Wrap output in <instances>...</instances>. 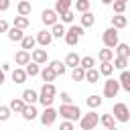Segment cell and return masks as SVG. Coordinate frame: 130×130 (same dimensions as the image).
Returning a JSON list of instances; mask_svg holds the SVG:
<instances>
[{"mask_svg": "<svg viewBox=\"0 0 130 130\" xmlns=\"http://www.w3.org/2000/svg\"><path fill=\"white\" fill-rule=\"evenodd\" d=\"M55 100H57V87L53 85V81H45L39 91V102L43 106H51Z\"/></svg>", "mask_w": 130, "mask_h": 130, "instance_id": "1", "label": "cell"}, {"mask_svg": "<svg viewBox=\"0 0 130 130\" xmlns=\"http://www.w3.org/2000/svg\"><path fill=\"white\" fill-rule=\"evenodd\" d=\"M57 116H61L63 120H71V122H75V120H79L81 110H79L77 106H73V104H61V108L57 110Z\"/></svg>", "mask_w": 130, "mask_h": 130, "instance_id": "2", "label": "cell"}, {"mask_svg": "<svg viewBox=\"0 0 130 130\" xmlns=\"http://www.w3.org/2000/svg\"><path fill=\"white\" fill-rule=\"evenodd\" d=\"M112 114H114V118H116L118 122H122V124L130 122V110H128V106H126L124 102H118V104H114V110H112Z\"/></svg>", "mask_w": 130, "mask_h": 130, "instance_id": "3", "label": "cell"}, {"mask_svg": "<svg viewBox=\"0 0 130 130\" xmlns=\"http://www.w3.org/2000/svg\"><path fill=\"white\" fill-rule=\"evenodd\" d=\"M98 122H100V118H98V114H95V112H87V114L79 116L81 130H93V128L98 126Z\"/></svg>", "mask_w": 130, "mask_h": 130, "instance_id": "4", "label": "cell"}, {"mask_svg": "<svg viewBox=\"0 0 130 130\" xmlns=\"http://www.w3.org/2000/svg\"><path fill=\"white\" fill-rule=\"evenodd\" d=\"M118 91H120V83H118V79H112V77L108 75V79L104 81V98H116Z\"/></svg>", "mask_w": 130, "mask_h": 130, "instance_id": "5", "label": "cell"}, {"mask_svg": "<svg viewBox=\"0 0 130 130\" xmlns=\"http://www.w3.org/2000/svg\"><path fill=\"white\" fill-rule=\"evenodd\" d=\"M102 41H104V45H106V47L114 49V47L118 45V28H114V26L106 28V30H104V35H102Z\"/></svg>", "mask_w": 130, "mask_h": 130, "instance_id": "6", "label": "cell"}, {"mask_svg": "<svg viewBox=\"0 0 130 130\" xmlns=\"http://www.w3.org/2000/svg\"><path fill=\"white\" fill-rule=\"evenodd\" d=\"M55 120H57V110L53 106H45V110L41 114V124L43 126H53Z\"/></svg>", "mask_w": 130, "mask_h": 130, "instance_id": "7", "label": "cell"}, {"mask_svg": "<svg viewBox=\"0 0 130 130\" xmlns=\"http://www.w3.org/2000/svg\"><path fill=\"white\" fill-rule=\"evenodd\" d=\"M41 20H43V24L51 26V24H55V22L59 20V14L55 12V8H45L43 14H41Z\"/></svg>", "mask_w": 130, "mask_h": 130, "instance_id": "8", "label": "cell"}, {"mask_svg": "<svg viewBox=\"0 0 130 130\" xmlns=\"http://www.w3.org/2000/svg\"><path fill=\"white\" fill-rule=\"evenodd\" d=\"M35 39H37V45H41V47H49L53 43V35L49 30H39Z\"/></svg>", "mask_w": 130, "mask_h": 130, "instance_id": "9", "label": "cell"}, {"mask_svg": "<svg viewBox=\"0 0 130 130\" xmlns=\"http://www.w3.org/2000/svg\"><path fill=\"white\" fill-rule=\"evenodd\" d=\"M30 61H35V63H39V65L47 63V61H49L47 51H45V49H32V53H30Z\"/></svg>", "mask_w": 130, "mask_h": 130, "instance_id": "10", "label": "cell"}, {"mask_svg": "<svg viewBox=\"0 0 130 130\" xmlns=\"http://www.w3.org/2000/svg\"><path fill=\"white\" fill-rule=\"evenodd\" d=\"M20 114H22V118H24L26 122H30V120H35V118L39 116V112H37L35 104H26V106H24V110H22Z\"/></svg>", "mask_w": 130, "mask_h": 130, "instance_id": "11", "label": "cell"}, {"mask_svg": "<svg viewBox=\"0 0 130 130\" xmlns=\"http://www.w3.org/2000/svg\"><path fill=\"white\" fill-rule=\"evenodd\" d=\"M30 61V51H26V49H20L16 55H14V63L16 65H26Z\"/></svg>", "mask_w": 130, "mask_h": 130, "instance_id": "12", "label": "cell"}, {"mask_svg": "<svg viewBox=\"0 0 130 130\" xmlns=\"http://www.w3.org/2000/svg\"><path fill=\"white\" fill-rule=\"evenodd\" d=\"M24 100L22 98H14V100H10V104H8V108H10V112H14V114H20L22 110H24Z\"/></svg>", "mask_w": 130, "mask_h": 130, "instance_id": "13", "label": "cell"}, {"mask_svg": "<svg viewBox=\"0 0 130 130\" xmlns=\"http://www.w3.org/2000/svg\"><path fill=\"white\" fill-rule=\"evenodd\" d=\"M30 10H32V4H30L28 0H20V2L16 4V12H18V14H22V16H28V14H30Z\"/></svg>", "mask_w": 130, "mask_h": 130, "instance_id": "14", "label": "cell"}, {"mask_svg": "<svg viewBox=\"0 0 130 130\" xmlns=\"http://www.w3.org/2000/svg\"><path fill=\"white\" fill-rule=\"evenodd\" d=\"M93 22H95V14H91L89 10L81 12V26H83V28H89V26H93Z\"/></svg>", "mask_w": 130, "mask_h": 130, "instance_id": "15", "label": "cell"}, {"mask_svg": "<svg viewBox=\"0 0 130 130\" xmlns=\"http://www.w3.org/2000/svg\"><path fill=\"white\" fill-rule=\"evenodd\" d=\"M112 26L114 28H126L128 26V18L124 14H114L112 16Z\"/></svg>", "mask_w": 130, "mask_h": 130, "instance_id": "16", "label": "cell"}, {"mask_svg": "<svg viewBox=\"0 0 130 130\" xmlns=\"http://www.w3.org/2000/svg\"><path fill=\"white\" fill-rule=\"evenodd\" d=\"M51 35H53V39H63V35H65V24L63 22H55V24H51Z\"/></svg>", "mask_w": 130, "mask_h": 130, "instance_id": "17", "label": "cell"}, {"mask_svg": "<svg viewBox=\"0 0 130 130\" xmlns=\"http://www.w3.org/2000/svg\"><path fill=\"white\" fill-rule=\"evenodd\" d=\"M26 71L22 69V67H16V69H12V81L14 83H24L26 81Z\"/></svg>", "mask_w": 130, "mask_h": 130, "instance_id": "18", "label": "cell"}, {"mask_svg": "<svg viewBox=\"0 0 130 130\" xmlns=\"http://www.w3.org/2000/svg\"><path fill=\"white\" fill-rule=\"evenodd\" d=\"M87 83H98V79H100V71L95 69V67H89V69H85V77H83Z\"/></svg>", "mask_w": 130, "mask_h": 130, "instance_id": "19", "label": "cell"}, {"mask_svg": "<svg viewBox=\"0 0 130 130\" xmlns=\"http://www.w3.org/2000/svg\"><path fill=\"white\" fill-rule=\"evenodd\" d=\"M100 122H102L104 128H108V130H116V118H114L112 114H104V116L100 118Z\"/></svg>", "mask_w": 130, "mask_h": 130, "instance_id": "20", "label": "cell"}, {"mask_svg": "<svg viewBox=\"0 0 130 130\" xmlns=\"http://www.w3.org/2000/svg\"><path fill=\"white\" fill-rule=\"evenodd\" d=\"M6 35H8V39H10V41H14V43H16V41H20V39L24 37V32H22V28H18V26H12V28L8 26V30H6Z\"/></svg>", "mask_w": 130, "mask_h": 130, "instance_id": "21", "label": "cell"}, {"mask_svg": "<svg viewBox=\"0 0 130 130\" xmlns=\"http://www.w3.org/2000/svg\"><path fill=\"white\" fill-rule=\"evenodd\" d=\"M118 83H120V87H122L124 91H130V73H128L126 69H122V73H120V79H118Z\"/></svg>", "mask_w": 130, "mask_h": 130, "instance_id": "22", "label": "cell"}, {"mask_svg": "<svg viewBox=\"0 0 130 130\" xmlns=\"http://www.w3.org/2000/svg\"><path fill=\"white\" fill-rule=\"evenodd\" d=\"M22 100H24V104H35V102H39V91H35V89H24V91H22Z\"/></svg>", "mask_w": 130, "mask_h": 130, "instance_id": "23", "label": "cell"}, {"mask_svg": "<svg viewBox=\"0 0 130 130\" xmlns=\"http://www.w3.org/2000/svg\"><path fill=\"white\" fill-rule=\"evenodd\" d=\"M77 65H79V55H77V53H67V55H65V67L73 69V67H77Z\"/></svg>", "mask_w": 130, "mask_h": 130, "instance_id": "24", "label": "cell"}, {"mask_svg": "<svg viewBox=\"0 0 130 130\" xmlns=\"http://www.w3.org/2000/svg\"><path fill=\"white\" fill-rule=\"evenodd\" d=\"M39 75H41V79H43V81H55V77H57V73H55L49 65H47L45 69H41V71H39Z\"/></svg>", "mask_w": 130, "mask_h": 130, "instance_id": "25", "label": "cell"}, {"mask_svg": "<svg viewBox=\"0 0 130 130\" xmlns=\"http://www.w3.org/2000/svg\"><path fill=\"white\" fill-rule=\"evenodd\" d=\"M28 24H30V20L26 18V16H22V14H18V16H14V20H12V26H18V28H28Z\"/></svg>", "mask_w": 130, "mask_h": 130, "instance_id": "26", "label": "cell"}, {"mask_svg": "<svg viewBox=\"0 0 130 130\" xmlns=\"http://www.w3.org/2000/svg\"><path fill=\"white\" fill-rule=\"evenodd\" d=\"M63 39H65V43H67L69 47H75V45L79 43V37H77V35H75V32L71 30V28H69V30H65V35H63Z\"/></svg>", "mask_w": 130, "mask_h": 130, "instance_id": "27", "label": "cell"}, {"mask_svg": "<svg viewBox=\"0 0 130 130\" xmlns=\"http://www.w3.org/2000/svg\"><path fill=\"white\" fill-rule=\"evenodd\" d=\"M24 71H26V75H28V77H35V75H39L41 67H39V63H35V61H28V63L24 65Z\"/></svg>", "mask_w": 130, "mask_h": 130, "instance_id": "28", "label": "cell"}, {"mask_svg": "<svg viewBox=\"0 0 130 130\" xmlns=\"http://www.w3.org/2000/svg\"><path fill=\"white\" fill-rule=\"evenodd\" d=\"M102 102H104V100H102V98H100L98 93H91V95H87V100H85V104H87V106H89L91 110L100 108V106H102Z\"/></svg>", "mask_w": 130, "mask_h": 130, "instance_id": "29", "label": "cell"}, {"mask_svg": "<svg viewBox=\"0 0 130 130\" xmlns=\"http://www.w3.org/2000/svg\"><path fill=\"white\" fill-rule=\"evenodd\" d=\"M71 4H73V0H57V2H55V12H57V14H61V12L69 10V8H71Z\"/></svg>", "mask_w": 130, "mask_h": 130, "instance_id": "30", "label": "cell"}, {"mask_svg": "<svg viewBox=\"0 0 130 130\" xmlns=\"http://www.w3.org/2000/svg\"><path fill=\"white\" fill-rule=\"evenodd\" d=\"M20 43H22V49H26V51H30L35 45H37V39L32 37V35H24L22 39H20Z\"/></svg>", "mask_w": 130, "mask_h": 130, "instance_id": "31", "label": "cell"}, {"mask_svg": "<svg viewBox=\"0 0 130 130\" xmlns=\"http://www.w3.org/2000/svg\"><path fill=\"white\" fill-rule=\"evenodd\" d=\"M98 71H100V75H106V77L112 75V73H114V65H112V61H102V65H100Z\"/></svg>", "mask_w": 130, "mask_h": 130, "instance_id": "32", "label": "cell"}, {"mask_svg": "<svg viewBox=\"0 0 130 130\" xmlns=\"http://www.w3.org/2000/svg\"><path fill=\"white\" fill-rule=\"evenodd\" d=\"M83 77H85V69L81 65H77V67L71 69V79L73 81H83Z\"/></svg>", "mask_w": 130, "mask_h": 130, "instance_id": "33", "label": "cell"}, {"mask_svg": "<svg viewBox=\"0 0 130 130\" xmlns=\"http://www.w3.org/2000/svg\"><path fill=\"white\" fill-rule=\"evenodd\" d=\"M98 59H100V61H112V59H114V49H110V47L102 49V51L98 53Z\"/></svg>", "mask_w": 130, "mask_h": 130, "instance_id": "34", "label": "cell"}, {"mask_svg": "<svg viewBox=\"0 0 130 130\" xmlns=\"http://www.w3.org/2000/svg\"><path fill=\"white\" fill-rule=\"evenodd\" d=\"M59 20H61L63 24H71V22L75 20V14H73V12H71V8H69V10H65V12H61V14H59Z\"/></svg>", "mask_w": 130, "mask_h": 130, "instance_id": "35", "label": "cell"}, {"mask_svg": "<svg viewBox=\"0 0 130 130\" xmlns=\"http://www.w3.org/2000/svg\"><path fill=\"white\" fill-rule=\"evenodd\" d=\"M114 49H116V53H118L120 57H130V47H128L126 43H120V41H118V45H116Z\"/></svg>", "mask_w": 130, "mask_h": 130, "instance_id": "36", "label": "cell"}, {"mask_svg": "<svg viewBox=\"0 0 130 130\" xmlns=\"http://www.w3.org/2000/svg\"><path fill=\"white\" fill-rule=\"evenodd\" d=\"M49 67H51L57 75H63V73H65V69H67L63 61H51V63H49Z\"/></svg>", "mask_w": 130, "mask_h": 130, "instance_id": "37", "label": "cell"}, {"mask_svg": "<svg viewBox=\"0 0 130 130\" xmlns=\"http://www.w3.org/2000/svg\"><path fill=\"white\" fill-rule=\"evenodd\" d=\"M112 65H114V69H120V71H122V69H126V65H128V57H120V55H118Z\"/></svg>", "mask_w": 130, "mask_h": 130, "instance_id": "38", "label": "cell"}, {"mask_svg": "<svg viewBox=\"0 0 130 130\" xmlns=\"http://www.w3.org/2000/svg\"><path fill=\"white\" fill-rule=\"evenodd\" d=\"M73 4H75V10L79 14L85 12V10H89V0H73Z\"/></svg>", "mask_w": 130, "mask_h": 130, "instance_id": "39", "label": "cell"}, {"mask_svg": "<svg viewBox=\"0 0 130 130\" xmlns=\"http://www.w3.org/2000/svg\"><path fill=\"white\" fill-rule=\"evenodd\" d=\"M79 65H81L83 69H89V67L95 65V59H93V57H79Z\"/></svg>", "mask_w": 130, "mask_h": 130, "instance_id": "40", "label": "cell"}, {"mask_svg": "<svg viewBox=\"0 0 130 130\" xmlns=\"http://www.w3.org/2000/svg\"><path fill=\"white\" fill-rule=\"evenodd\" d=\"M112 4H114V12H116V14H124V12H126V4H128V2H120V0H114Z\"/></svg>", "mask_w": 130, "mask_h": 130, "instance_id": "41", "label": "cell"}, {"mask_svg": "<svg viewBox=\"0 0 130 130\" xmlns=\"http://www.w3.org/2000/svg\"><path fill=\"white\" fill-rule=\"evenodd\" d=\"M10 114H12V112H10L8 106H0V122H6V120L10 118Z\"/></svg>", "mask_w": 130, "mask_h": 130, "instance_id": "42", "label": "cell"}, {"mask_svg": "<svg viewBox=\"0 0 130 130\" xmlns=\"http://www.w3.org/2000/svg\"><path fill=\"white\" fill-rule=\"evenodd\" d=\"M69 28H71V30H73L77 37H83V30H85V28H83L81 24H73V22H71V26H69Z\"/></svg>", "mask_w": 130, "mask_h": 130, "instance_id": "43", "label": "cell"}, {"mask_svg": "<svg viewBox=\"0 0 130 130\" xmlns=\"http://www.w3.org/2000/svg\"><path fill=\"white\" fill-rule=\"evenodd\" d=\"M59 100H61V104H71V95L67 91H61L59 93Z\"/></svg>", "mask_w": 130, "mask_h": 130, "instance_id": "44", "label": "cell"}, {"mask_svg": "<svg viewBox=\"0 0 130 130\" xmlns=\"http://www.w3.org/2000/svg\"><path fill=\"white\" fill-rule=\"evenodd\" d=\"M59 130H73V122L71 120H63V124L59 126Z\"/></svg>", "mask_w": 130, "mask_h": 130, "instance_id": "45", "label": "cell"}, {"mask_svg": "<svg viewBox=\"0 0 130 130\" xmlns=\"http://www.w3.org/2000/svg\"><path fill=\"white\" fill-rule=\"evenodd\" d=\"M10 8V0H0V12H6Z\"/></svg>", "mask_w": 130, "mask_h": 130, "instance_id": "46", "label": "cell"}, {"mask_svg": "<svg viewBox=\"0 0 130 130\" xmlns=\"http://www.w3.org/2000/svg\"><path fill=\"white\" fill-rule=\"evenodd\" d=\"M6 30H8V22L0 18V32H6Z\"/></svg>", "mask_w": 130, "mask_h": 130, "instance_id": "47", "label": "cell"}, {"mask_svg": "<svg viewBox=\"0 0 130 130\" xmlns=\"http://www.w3.org/2000/svg\"><path fill=\"white\" fill-rule=\"evenodd\" d=\"M0 69L6 73V71H10V65H8V63H2V67H0Z\"/></svg>", "mask_w": 130, "mask_h": 130, "instance_id": "48", "label": "cell"}, {"mask_svg": "<svg viewBox=\"0 0 130 130\" xmlns=\"http://www.w3.org/2000/svg\"><path fill=\"white\" fill-rule=\"evenodd\" d=\"M2 83H4V71L0 69V85H2Z\"/></svg>", "mask_w": 130, "mask_h": 130, "instance_id": "49", "label": "cell"}, {"mask_svg": "<svg viewBox=\"0 0 130 130\" xmlns=\"http://www.w3.org/2000/svg\"><path fill=\"white\" fill-rule=\"evenodd\" d=\"M112 2H114V0H102V4H106V6H108V4H112Z\"/></svg>", "mask_w": 130, "mask_h": 130, "instance_id": "50", "label": "cell"}, {"mask_svg": "<svg viewBox=\"0 0 130 130\" xmlns=\"http://www.w3.org/2000/svg\"><path fill=\"white\" fill-rule=\"evenodd\" d=\"M120 2H128V0H120Z\"/></svg>", "mask_w": 130, "mask_h": 130, "instance_id": "51", "label": "cell"}]
</instances>
